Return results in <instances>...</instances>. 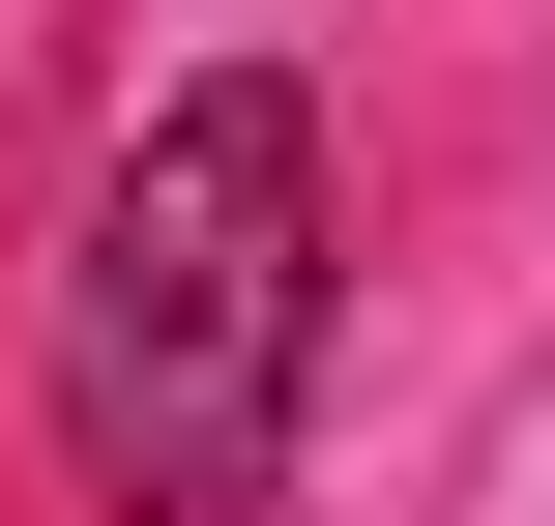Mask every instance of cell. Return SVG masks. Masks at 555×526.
Here are the masks:
<instances>
[{"instance_id":"obj_1","label":"cell","mask_w":555,"mask_h":526,"mask_svg":"<svg viewBox=\"0 0 555 526\" xmlns=\"http://www.w3.org/2000/svg\"><path fill=\"white\" fill-rule=\"evenodd\" d=\"M29 381H59L88 526H263L293 381H322V88H293V59L146 88V146H117L88 234H59Z\"/></svg>"}]
</instances>
